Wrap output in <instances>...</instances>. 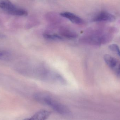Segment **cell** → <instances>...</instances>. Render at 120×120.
Here are the masks:
<instances>
[{"label":"cell","instance_id":"6da1fadb","mask_svg":"<svg viewBox=\"0 0 120 120\" xmlns=\"http://www.w3.org/2000/svg\"><path fill=\"white\" fill-rule=\"evenodd\" d=\"M34 98L37 102L50 107L60 115H66L70 113V111L68 107L54 99L49 94L41 92L37 93L34 94Z\"/></svg>","mask_w":120,"mask_h":120},{"label":"cell","instance_id":"7a4b0ae2","mask_svg":"<svg viewBox=\"0 0 120 120\" xmlns=\"http://www.w3.org/2000/svg\"><path fill=\"white\" fill-rule=\"evenodd\" d=\"M0 8L13 15L25 16L28 15L26 11L17 8L10 1L0 0Z\"/></svg>","mask_w":120,"mask_h":120},{"label":"cell","instance_id":"3957f363","mask_svg":"<svg viewBox=\"0 0 120 120\" xmlns=\"http://www.w3.org/2000/svg\"><path fill=\"white\" fill-rule=\"evenodd\" d=\"M104 60L107 65L115 74L120 78V63L114 57L109 54L104 56Z\"/></svg>","mask_w":120,"mask_h":120},{"label":"cell","instance_id":"277c9868","mask_svg":"<svg viewBox=\"0 0 120 120\" xmlns=\"http://www.w3.org/2000/svg\"><path fill=\"white\" fill-rule=\"evenodd\" d=\"M116 20L115 15L106 11H101L97 14L92 19L93 22H112Z\"/></svg>","mask_w":120,"mask_h":120},{"label":"cell","instance_id":"5b68a950","mask_svg":"<svg viewBox=\"0 0 120 120\" xmlns=\"http://www.w3.org/2000/svg\"><path fill=\"white\" fill-rule=\"evenodd\" d=\"M51 113L46 110H41L37 112L34 115L30 118L22 120H46L50 117Z\"/></svg>","mask_w":120,"mask_h":120},{"label":"cell","instance_id":"8992f818","mask_svg":"<svg viewBox=\"0 0 120 120\" xmlns=\"http://www.w3.org/2000/svg\"><path fill=\"white\" fill-rule=\"evenodd\" d=\"M60 15L75 24H82L84 22L83 19L81 18L70 12H66L61 13H60Z\"/></svg>","mask_w":120,"mask_h":120},{"label":"cell","instance_id":"52a82bcc","mask_svg":"<svg viewBox=\"0 0 120 120\" xmlns=\"http://www.w3.org/2000/svg\"><path fill=\"white\" fill-rule=\"evenodd\" d=\"M61 35L69 39H73L77 37V35L73 32L69 30L63 29L60 31Z\"/></svg>","mask_w":120,"mask_h":120},{"label":"cell","instance_id":"ba28073f","mask_svg":"<svg viewBox=\"0 0 120 120\" xmlns=\"http://www.w3.org/2000/svg\"><path fill=\"white\" fill-rule=\"evenodd\" d=\"M12 58L11 54L6 51L0 50V60L8 61Z\"/></svg>","mask_w":120,"mask_h":120},{"label":"cell","instance_id":"9c48e42d","mask_svg":"<svg viewBox=\"0 0 120 120\" xmlns=\"http://www.w3.org/2000/svg\"><path fill=\"white\" fill-rule=\"evenodd\" d=\"M109 49L111 51L115 53L120 58V49L119 46L116 44H110L109 46Z\"/></svg>","mask_w":120,"mask_h":120},{"label":"cell","instance_id":"30bf717a","mask_svg":"<svg viewBox=\"0 0 120 120\" xmlns=\"http://www.w3.org/2000/svg\"><path fill=\"white\" fill-rule=\"evenodd\" d=\"M44 36L45 39L52 40H61L63 39L62 37L57 35H51L45 34Z\"/></svg>","mask_w":120,"mask_h":120}]
</instances>
